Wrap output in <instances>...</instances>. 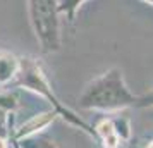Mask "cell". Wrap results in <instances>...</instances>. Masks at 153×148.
Wrapping results in <instances>:
<instances>
[{"instance_id": "obj_1", "label": "cell", "mask_w": 153, "mask_h": 148, "mask_svg": "<svg viewBox=\"0 0 153 148\" xmlns=\"http://www.w3.org/2000/svg\"><path fill=\"white\" fill-rule=\"evenodd\" d=\"M138 97L127 90L124 74L119 67H112L91 79L77 98L81 109L102 112H119L126 107H134Z\"/></svg>"}, {"instance_id": "obj_2", "label": "cell", "mask_w": 153, "mask_h": 148, "mask_svg": "<svg viewBox=\"0 0 153 148\" xmlns=\"http://www.w3.org/2000/svg\"><path fill=\"white\" fill-rule=\"evenodd\" d=\"M19 60H21V65H19V72H17V76H16V85L24 86V88H28L31 91L38 93L42 98H45L47 102L52 103L53 110H55L57 114H60L64 119H67L71 124L77 126L79 129L86 131L88 134L95 136V129H91L79 115H76L72 110H69L65 105L60 103V100L57 98V95L53 93V90H52V86H50V83H48V79H47L45 72H43L42 62H40L38 59H35V57H22Z\"/></svg>"}, {"instance_id": "obj_3", "label": "cell", "mask_w": 153, "mask_h": 148, "mask_svg": "<svg viewBox=\"0 0 153 148\" xmlns=\"http://www.w3.org/2000/svg\"><path fill=\"white\" fill-rule=\"evenodd\" d=\"M31 28L43 54H55L62 47L59 0H26Z\"/></svg>"}, {"instance_id": "obj_4", "label": "cell", "mask_w": 153, "mask_h": 148, "mask_svg": "<svg viewBox=\"0 0 153 148\" xmlns=\"http://www.w3.org/2000/svg\"><path fill=\"white\" fill-rule=\"evenodd\" d=\"M55 115H59V114H57L53 109L36 114V115H33L29 120H26V122H24V124H22V126L16 131L14 138H16V140H21V138H26V136L36 134L38 131H42L43 127L48 126L50 122L55 119Z\"/></svg>"}, {"instance_id": "obj_5", "label": "cell", "mask_w": 153, "mask_h": 148, "mask_svg": "<svg viewBox=\"0 0 153 148\" xmlns=\"http://www.w3.org/2000/svg\"><path fill=\"white\" fill-rule=\"evenodd\" d=\"M19 65H21V60L14 54L7 50H0V86L16 79L19 72Z\"/></svg>"}, {"instance_id": "obj_6", "label": "cell", "mask_w": 153, "mask_h": 148, "mask_svg": "<svg viewBox=\"0 0 153 148\" xmlns=\"http://www.w3.org/2000/svg\"><path fill=\"white\" fill-rule=\"evenodd\" d=\"M95 134L102 140L103 148H120V136L117 134L112 119H102L95 126Z\"/></svg>"}, {"instance_id": "obj_7", "label": "cell", "mask_w": 153, "mask_h": 148, "mask_svg": "<svg viewBox=\"0 0 153 148\" xmlns=\"http://www.w3.org/2000/svg\"><path fill=\"white\" fill-rule=\"evenodd\" d=\"M14 143L19 148H57L55 143L50 140L48 136L38 134V133L26 136V138H21V140H16Z\"/></svg>"}, {"instance_id": "obj_8", "label": "cell", "mask_w": 153, "mask_h": 148, "mask_svg": "<svg viewBox=\"0 0 153 148\" xmlns=\"http://www.w3.org/2000/svg\"><path fill=\"white\" fill-rule=\"evenodd\" d=\"M84 2L86 0H59V12L65 14L69 22H74L77 10H79V7L83 5Z\"/></svg>"}, {"instance_id": "obj_9", "label": "cell", "mask_w": 153, "mask_h": 148, "mask_svg": "<svg viewBox=\"0 0 153 148\" xmlns=\"http://www.w3.org/2000/svg\"><path fill=\"white\" fill-rule=\"evenodd\" d=\"M112 122H114V127H115L117 134L120 136V140H129L131 138V122H129V119L126 115L114 117Z\"/></svg>"}, {"instance_id": "obj_10", "label": "cell", "mask_w": 153, "mask_h": 148, "mask_svg": "<svg viewBox=\"0 0 153 148\" xmlns=\"http://www.w3.org/2000/svg\"><path fill=\"white\" fill-rule=\"evenodd\" d=\"M19 105V98L14 91H0V109L12 112Z\"/></svg>"}, {"instance_id": "obj_11", "label": "cell", "mask_w": 153, "mask_h": 148, "mask_svg": "<svg viewBox=\"0 0 153 148\" xmlns=\"http://www.w3.org/2000/svg\"><path fill=\"white\" fill-rule=\"evenodd\" d=\"M10 122L12 117H9V112L0 109V141H7L10 136Z\"/></svg>"}, {"instance_id": "obj_12", "label": "cell", "mask_w": 153, "mask_h": 148, "mask_svg": "<svg viewBox=\"0 0 153 148\" xmlns=\"http://www.w3.org/2000/svg\"><path fill=\"white\" fill-rule=\"evenodd\" d=\"M134 107H153V86L143 95H138V102Z\"/></svg>"}, {"instance_id": "obj_13", "label": "cell", "mask_w": 153, "mask_h": 148, "mask_svg": "<svg viewBox=\"0 0 153 148\" xmlns=\"http://www.w3.org/2000/svg\"><path fill=\"white\" fill-rule=\"evenodd\" d=\"M127 148H146V147H143V145H139L138 141H131V143H129V147Z\"/></svg>"}, {"instance_id": "obj_14", "label": "cell", "mask_w": 153, "mask_h": 148, "mask_svg": "<svg viewBox=\"0 0 153 148\" xmlns=\"http://www.w3.org/2000/svg\"><path fill=\"white\" fill-rule=\"evenodd\" d=\"M146 148H153V141H152V143H148V145H146Z\"/></svg>"}, {"instance_id": "obj_15", "label": "cell", "mask_w": 153, "mask_h": 148, "mask_svg": "<svg viewBox=\"0 0 153 148\" xmlns=\"http://www.w3.org/2000/svg\"><path fill=\"white\" fill-rule=\"evenodd\" d=\"M145 2H148V4H150V5H153V0H145Z\"/></svg>"}, {"instance_id": "obj_16", "label": "cell", "mask_w": 153, "mask_h": 148, "mask_svg": "<svg viewBox=\"0 0 153 148\" xmlns=\"http://www.w3.org/2000/svg\"><path fill=\"white\" fill-rule=\"evenodd\" d=\"M12 147H14V148H19V147H17V145H16V143H12Z\"/></svg>"}, {"instance_id": "obj_17", "label": "cell", "mask_w": 153, "mask_h": 148, "mask_svg": "<svg viewBox=\"0 0 153 148\" xmlns=\"http://www.w3.org/2000/svg\"><path fill=\"white\" fill-rule=\"evenodd\" d=\"M10 148H14V147H12V145H10Z\"/></svg>"}]
</instances>
